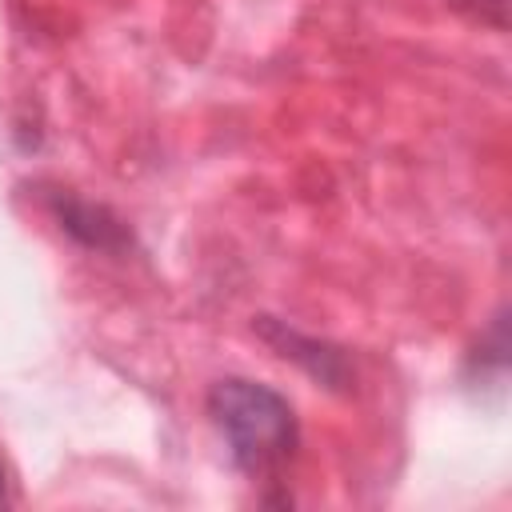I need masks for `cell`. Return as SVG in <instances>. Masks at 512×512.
<instances>
[{
    "label": "cell",
    "mask_w": 512,
    "mask_h": 512,
    "mask_svg": "<svg viewBox=\"0 0 512 512\" xmlns=\"http://www.w3.org/2000/svg\"><path fill=\"white\" fill-rule=\"evenodd\" d=\"M252 332L288 364H296L308 380H316L320 388L336 392V396H348L356 388V364L348 356L344 344L328 340V336H316V332H304L280 316H252Z\"/></svg>",
    "instance_id": "7a4b0ae2"
},
{
    "label": "cell",
    "mask_w": 512,
    "mask_h": 512,
    "mask_svg": "<svg viewBox=\"0 0 512 512\" xmlns=\"http://www.w3.org/2000/svg\"><path fill=\"white\" fill-rule=\"evenodd\" d=\"M204 408L244 476L280 480L300 448V420L284 392L248 376H224L208 388Z\"/></svg>",
    "instance_id": "6da1fadb"
},
{
    "label": "cell",
    "mask_w": 512,
    "mask_h": 512,
    "mask_svg": "<svg viewBox=\"0 0 512 512\" xmlns=\"http://www.w3.org/2000/svg\"><path fill=\"white\" fill-rule=\"evenodd\" d=\"M8 500V480H4V464H0V504Z\"/></svg>",
    "instance_id": "5b68a950"
},
{
    "label": "cell",
    "mask_w": 512,
    "mask_h": 512,
    "mask_svg": "<svg viewBox=\"0 0 512 512\" xmlns=\"http://www.w3.org/2000/svg\"><path fill=\"white\" fill-rule=\"evenodd\" d=\"M452 8H460V12H468L472 20H480V24H488V28H496V32H504L508 28V0H448Z\"/></svg>",
    "instance_id": "277c9868"
},
{
    "label": "cell",
    "mask_w": 512,
    "mask_h": 512,
    "mask_svg": "<svg viewBox=\"0 0 512 512\" xmlns=\"http://www.w3.org/2000/svg\"><path fill=\"white\" fill-rule=\"evenodd\" d=\"M44 208L56 220V228L88 252L128 256L136 248V236H132L128 220L116 208H108L104 200H88L72 188H52V192H44Z\"/></svg>",
    "instance_id": "3957f363"
}]
</instances>
